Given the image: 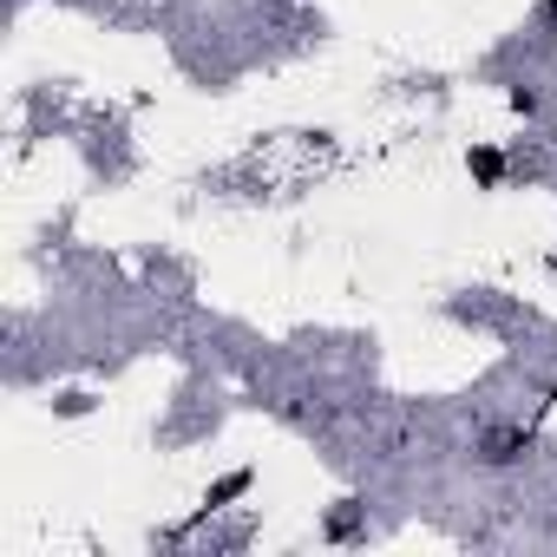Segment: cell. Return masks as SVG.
I'll list each match as a JSON object with an SVG mask.
<instances>
[{
  "label": "cell",
  "mask_w": 557,
  "mask_h": 557,
  "mask_svg": "<svg viewBox=\"0 0 557 557\" xmlns=\"http://www.w3.org/2000/svg\"><path fill=\"white\" fill-rule=\"evenodd\" d=\"M466 171H472V177L492 190V184L505 177V151H492V145H472V151H466Z\"/></svg>",
  "instance_id": "obj_1"
}]
</instances>
